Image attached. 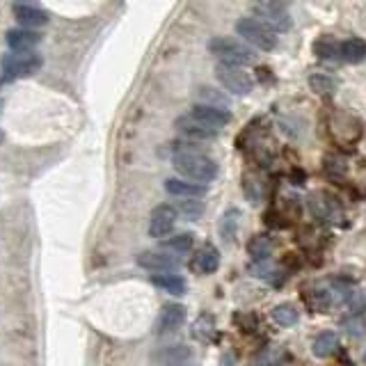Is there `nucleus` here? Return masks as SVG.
<instances>
[{"label": "nucleus", "instance_id": "4", "mask_svg": "<svg viewBox=\"0 0 366 366\" xmlns=\"http://www.w3.org/2000/svg\"><path fill=\"white\" fill-rule=\"evenodd\" d=\"M215 78L226 92L236 94V97H248L255 90V81L243 67H231V65H217L215 67Z\"/></svg>", "mask_w": 366, "mask_h": 366}, {"label": "nucleus", "instance_id": "27", "mask_svg": "<svg viewBox=\"0 0 366 366\" xmlns=\"http://www.w3.org/2000/svg\"><path fill=\"white\" fill-rule=\"evenodd\" d=\"M199 94H202V99L213 101L211 106H215V103H220V108L226 106V97H222V94H217V92H211V87H199ZM206 106H208V103H206Z\"/></svg>", "mask_w": 366, "mask_h": 366}, {"label": "nucleus", "instance_id": "15", "mask_svg": "<svg viewBox=\"0 0 366 366\" xmlns=\"http://www.w3.org/2000/svg\"><path fill=\"white\" fill-rule=\"evenodd\" d=\"M220 266V252L213 245H204L197 250V255L193 259V270L199 275H211Z\"/></svg>", "mask_w": 366, "mask_h": 366}, {"label": "nucleus", "instance_id": "2", "mask_svg": "<svg viewBox=\"0 0 366 366\" xmlns=\"http://www.w3.org/2000/svg\"><path fill=\"white\" fill-rule=\"evenodd\" d=\"M208 50L220 60V65H231V67H245L257 60V53L248 43L231 37H213L208 39Z\"/></svg>", "mask_w": 366, "mask_h": 366}, {"label": "nucleus", "instance_id": "16", "mask_svg": "<svg viewBox=\"0 0 366 366\" xmlns=\"http://www.w3.org/2000/svg\"><path fill=\"white\" fill-rule=\"evenodd\" d=\"M339 60L348 65H360L366 60V41L360 37H351L346 41H339Z\"/></svg>", "mask_w": 366, "mask_h": 366}, {"label": "nucleus", "instance_id": "13", "mask_svg": "<svg viewBox=\"0 0 366 366\" xmlns=\"http://www.w3.org/2000/svg\"><path fill=\"white\" fill-rule=\"evenodd\" d=\"M5 41L14 53H30V50L41 41V34L34 32V30H25V28L23 30H10Z\"/></svg>", "mask_w": 366, "mask_h": 366}, {"label": "nucleus", "instance_id": "5", "mask_svg": "<svg viewBox=\"0 0 366 366\" xmlns=\"http://www.w3.org/2000/svg\"><path fill=\"white\" fill-rule=\"evenodd\" d=\"M236 32L240 39L250 43V48L255 46L259 50H275L277 48V34L270 32L266 25H261L257 19H238L236 21Z\"/></svg>", "mask_w": 366, "mask_h": 366}, {"label": "nucleus", "instance_id": "26", "mask_svg": "<svg viewBox=\"0 0 366 366\" xmlns=\"http://www.w3.org/2000/svg\"><path fill=\"white\" fill-rule=\"evenodd\" d=\"M179 211L188 217V220H197L199 215H202L204 211V204L197 202V199H183V202L179 204Z\"/></svg>", "mask_w": 366, "mask_h": 366}, {"label": "nucleus", "instance_id": "22", "mask_svg": "<svg viewBox=\"0 0 366 366\" xmlns=\"http://www.w3.org/2000/svg\"><path fill=\"white\" fill-rule=\"evenodd\" d=\"M273 320L277 325H282V327H293L300 320V311L295 309L293 304H289V302L277 304V307L273 309Z\"/></svg>", "mask_w": 366, "mask_h": 366}, {"label": "nucleus", "instance_id": "20", "mask_svg": "<svg viewBox=\"0 0 366 366\" xmlns=\"http://www.w3.org/2000/svg\"><path fill=\"white\" fill-rule=\"evenodd\" d=\"M195 245V238H193V233H177V236H172V238H165L161 243V248L163 252H170V255H186V252H190Z\"/></svg>", "mask_w": 366, "mask_h": 366}, {"label": "nucleus", "instance_id": "14", "mask_svg": "<svg viewBox=\"0 0 366 366\" xmlns=\"http://www.w3.org/2000/svg\"><path fill=\"white\" fill-rule=\"evenodd\" d=\"M165 190L174 197H183V199H195V197H204L206 195V186H199L188 179H168L165 181Z\"/></svg>", "mask_w": 366, "mask_h": 366}, {"label": "nucleus", "instance_id": "23", "mask_svg": "<svg viewBox=\"0 0 366 366\" xmlns=\"http://www.w3.org/2000/svg\"><path fill=\"white\" fill-rule=\"evenodd\" d=\"M309 87L316 94H323V97H327V94H334L337 92V81L332 76H325V74H311L307 78Z\"/></svg>", "mask_w": 366, "mask_h": 366}, {"label": "nucleus", "instance_id": "12", "mask_svg": "<svg viewBox=\"0 0 366 366\" xmlns=\"http://www.w3.org/2000/svg\"><path fill=\"white\" fill-rule=\"evenodd\" d=\"M177 130L181 135L190 137V140H215L217 137V130L204 126L202 121L193 119L190 115H183L177 119Z\"/></svg>", "mask_w": 366, "mask_h": 366}, {"label": "nucleus", "instance_id": "10", "mask_svg": "<svg viewBox=\"0 0 366 366\" xmlns=\"http://www.w3.org/2000/svg\"><path fill=\"white\" fill-rule=\"evenodd\" d=\"M186 320V307L179 302H168L163 304V309L156 318V334H170L174 330H179Z\"/></svg>", "mask_w": 366, "mask_h": 366}, {"label": "nucleus", "instance_id": "8", "mask_svg": "<svg viewBox=\"0 0 366 366\" xmlns=\"http://www.w3.org/2000/svg\"><path fill=\"white\" fill-rule=\"evenodd\" d=\"M177 208L170 204H161L156 206L151 215H149V236L154 238H165L174 231V224H177Z\"/></svg>", "mask_w": 366, "mask_h": 366}, {"label": "nucleus", "instance_id": "7", "mask_svg": "<svg viewBox=\"0 0 366 366\" xmlns=\"http://www.w3.org/2000/svg\"><path fill=\"white\" fill-rule=\"evenodd\" d=\"M137 266H142L144 270H151V273H170V270H177L181 266V259L177 255H170V252L163 250H144L137 255Z\"/></svg>", "mask_w": 366, "mask_h": 366}, {"label": "nucleus", "instance_id": "17", "mask_svg": "<svg viewBox=\"0 0 366 366\" xmlns=\"http://www.w3.org/2000/svg\"><path fill=\"white\" fill-rule=\"evenodd\" d=\"M151 284L158 286L161 291H168L170 295H183L188 291V284L183 280L181 275H174V273H158V275H151Z\"/></svg>", "mask_w": 366, "mask_h": 366}, {"label": "nucleus", "instance_id": "19", "mask_svg": "<svg viewBox=\"0 0 366 366\" xmlns=\"http://www.w3.org/2000/svg\"><path fill=\"white\" fill-rule=\"evenodd\" d=\"M273 248H275V243L270 236H266V233H257V236H252V240L248 243L250 257L259 261V264H264V261L273 255Z\"/></svg>", "mask_w": 366, "mask_h": 366}, {"label": "nucleus", "instance_id": "24", "mask_svg": "<svg viewBox=\"0 0 366 366\" xmlns=\"http://www.w3.org/2000/svg\"><path fill=\"white\" fill-rule=\"evenodd\" d=\"M313 53L320 60H339V41H334L332 37H320L313 43Z\"/></svg>", "mask_w": 366, "mask_h": 366}, {"label": "nucleus", "instance_id": "21", "mask_svg": "<svg viewBox=\"0 0 366 366\" xmlns=\"http://www.w3.org/2000/svg\"><path fill=\"white\" fill-rule=\"evenodd\" d=\"M188 360H190V348H186V346L163 348L158 353L161 366H181V364H188Z\"/></svg>", "mask_w": 366, "mask_h": 366}, {"label": "nucleus", "instance_id": "25", "mask_svg": "<svg viewBox=\"0 0 366 366\" xmlns=\"http://www.w3.org/2000/svg\"><path fill=\"white\" fill-rule=\"evenodd\" d=\"M238 217H240V211L238 208H229V211L224 213V217L220 220V233L224 240H231L233 233H236V226H238Z\"/></svg>", "mask_w": 366, "mask_h": 366}, {"label": "nucleus", "instance_id": "18", "mask_svg": "<svg viewBox=\"0 0 366 366\" xmlns=\"http://www.w3.org/2000/svg\"><path fill=\"white\" fill-rule=\"evenodd\" d=\"M337 348H339V337L334 332H330V330L316 334V339L311 341V353L316 357H320V360H325V357L334 355Z\"/></svg>", "mask_w": 366, "mask_h": 366}, {"label": "nucleus", "instance_id": "6", "mask_svg": "<svg viewBox=\"0 0 366 366\" xmlns=\"http://www.w3.org/2000/svg\"><path fill=\"white\" fill-rule=\"evenodd\" d=\"M43 65L39 53H10L3 60V78L5 81H16L37 74Z\"/></svg>", "mask_w": 366, "mask_h": 366}, {"label": "nucleus", "instance_id": "9", "mask_svg": "<svg viewBox=\"0 0 366 366\" xmlns=\"http://www.w3.org/2000/svg\"><path fill=\"white\" fill-rule=\"evenodd\" d=\"M190 117L202 121L204 126L213 128V130H220L231 121V112L224 110L220 106H206V103H199L193 110H190Z\"/></svg>", "mask_w": 366, "mask_h": 366}, {"label": "nucleus", "instance_id": "11", "mask_svg": "<svg viewBox=\"0 0 366 366\" xmlns=\"http://www.w3.org/2000/svg\"><path fill=\"white\" fill-rule=\"evenodd\" d=\"M12 12L16 16V21L21 25H25V30H34V28H41V25L48 23V12L41 10L39 5H32V3H16L12 5Z\"/></svg>", "mask_w": 366, "mask_h": 366}, {"label": "nucleus", "instance_id": "1", "mask_svg": "<svg viewBox=\"0 0 366 366\" xmlns=\"http://www.w3.org/2000/svg\"><path fill=\"white\" fill-rule=\"evenodd\" d=\"M172 165L183 179L199 183V186H206L217 177V163L193 147H179L172 156Z\"/></svg>", "mask_w": 366, "mask_h": 366}, {"label": "nucleus", "instance_id": "3", "mask_svg": "<svg viewBox=\"0 0 366 366\" xmlns=\"http://www.w3.org/2000/svg\"><path fill=\"white\" fill-rule=\"evenodd\" d=\"M252 12H255L257 21L261 25H266L270 32H286L291 28V12L284 3H255L252 5Z\"/></svg>", "mask_w": 366, "mask_h": 366}]
</instances>
